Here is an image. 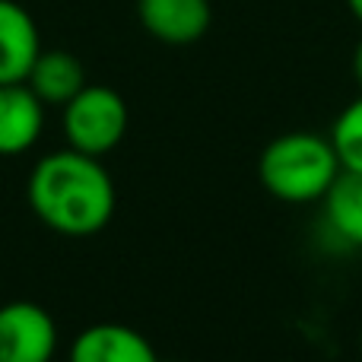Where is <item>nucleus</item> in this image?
Masks as SVG:
<instances>
[{"label": "nucleus", "instance_id": "7ed1b4c3", "mask_svg": "<svg viewBox=\"0 0 362 362\" xmlns=\"http://www.w3.org/2000/svg\"><path fill=\"white\" fill-rule=\"evenodd\" d=\"M127 134V102L112 86H83L64 105V137L70 150L105 156Z\"/></svg>", "mask_w": 362, "mask_h": 362}, {"label": "nucleus", "instance_id": "f257e3e1", "mask_svg": "<svg viewBox=\"0 0 362 362\" xmlns=\"http://www.w3.org/2000/svg\"><path fill=\"white\" fill-rule=\"evenodd\" d=\"M25 197L48 229L61 235H95L112 223L115 181L95 156L67 146L38 159Z\"/></svg>", "mask_w": 362, "mask_h": 362}, {"label": "nucleus", "instance_id": "20e7f679", "mask_svg": "<svg viewBox=\"0 0 362 362\" xmlns=\"http://www.w3.org/2000/svg\"><path fill=\"white\" fill-rule=\"evenodd\" d=\"M57 350V325L35 302L0 305V362H51Z\"/></svg>", "mask_w": 362, "mask_h": 362}, {"label": "nucleus", "instance_id": "0eeeda50", "mask_svg": "<svg viewBox=\"0 0 362 362\" xmlns=\"http://www.w3.org/2000/svg\"><path fill=\"white\" fill-rule=\"evenodd\" d=\"M38 51H42V38L29 10L16 0H0V86L25 83Z\"/></svg>", "mask_w": 362, "mask_h": 362}, {"label": "nucleus", "instance_id": "39448f33", "mask_svg": "<svg viewBox=\"0 0 362 362\" xmlns=\"http://www.w3.org/2000/svg\"><path fill=\"white\" fill-rule=\"evenodd\" d=\"M144 29L163 45H194L213 23L210 0H137Z\"/></svg>", "mask_w": 362, "mask_h": 362}, {"label": "nucleus", "instance_id": "ddd939ff", "mask_svg": "<svg viewBox=\"0 0 362 362\" xmlns=\"http://www.w3.org/2000/svg\"><path fill=\"white\" fill-rule=\"evenodd\" d=\"M346 6H350V13L362 23V0H346Z\"/></svg>", "mask_w": 362, "mask_h": 362}, {"label": "nucleus", "instance_id": "423d86ee", "mask_svg": "<svg viewBox=\"0 0 362 362\" xmlns=\"http://www.w3.org/2000/svg\"><path fill=\"white\" fill-rule=\"evenodd\" d=\"M45 127V102L25 83L0 86V156L32 150Z\"/></svg>", "mask_w": 362, "mask_h": 362}, {"label": "nucleus", "instance_id": "f03ea898", "mask_svg": "<svg viewBox=\"0 0 362 362\" xmlns=\"http://www.w3.org/2000/svg\"><path fill=\"white\" fill-rule=\"evenodd\" d=\"M257 175L264 191L283 204H315L340 175V159L318 134H283L264 146Z\"/></svg>", "mask_w": 362, "mask_h": 362}, {"label": "nucleus", "instance_id": "9b49d317", "mask_svg": "<svg viewBox=\"0 0 362 362\" xmlns=\"http://www.w3.org/2000/svg\"><path fill=\"white\" fill-rule=\"evenodd\" d=\"M331 146L340 159V169L362 175V95L337 115L331 131Z\"/></svg>", "mask_w": 362, "mask_h": 362}, {"label": "nucleus", "instance_id": "f8f14e48", "mask_svg": "<svg viewBox=\"0 0 362 362\" xmlns=\"http://www.w3.org/2000/svg\"><path fill=\"white\" fill-rule=\"evenodd\" d=\"M353 76H356V83L362 86V38H359L356 51H353Z\"/></svg>", "mask_w": 362, "mask_h": 362}, {"label": "nucleus", "instance_id": "6e6552de", "mask_svg": "<svg viewBox=\"0 0 362 362\" xmlns=\"http://www.w3.org/2000/svg\"><path fill=\"white\" fill-rule=\"evenodd\" d=\"M70 362H159L144 334L127 325H93L70 344Z\"/></svg>", "mask_w": 362, "mask_h": 362}, {"label": "nucleus", "instance_id": "9d476101", "mask_svg": "<svg viewBox=\"0 0 362 362\" xmlns=\"http://www.w3.org/2000/svg\"><path fill=\"white\" fill-rule=\"evenodd\" d=\"M325 216L344 242L362 248V175L344 172L334 178L325 197Z\"/></svg>", "mask_w": 362, "mask_h": 362}, {"label": "nucleus", "instance_id": "1a4fd4ad", "mask_svg": "<svg viewBox=\"0 0 362 362\" xmlns=\"http://www.w3.org/2000/svg\"><path fill=\"white\" fill-rule=\"evenodd\" d=\"M25 86L45 102V105H67L83 86H86V70H83L80 57L70 51H38L35 64H32Z\"/></svg>", "mask_w": 362, "mask_h": 362}]
</instances>
